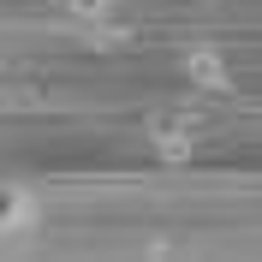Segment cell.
Returning <instances> with one entry per match:
<instances>
[{
	"label": "cell",
	"mask_w": 262,
	"mask_h": 262,
	"mask_svg": "<svg viewBox=\"0 0 262 262\" xmlns=\"http://www.w3.org/2000/svg\"><path fill=\"white\" fill-rule=\"evenodd\" d=\"M179 72H185L191 90H232V60L221 48H209V42H203V48H185L179 54Z\"/></svg>",
	"instance_id": "3"
},
{
	"label": "cell",
	"mask_w": 262,
	"mask_h": 262,
	"mask_svg": "<svg viewBox=\"0 0 262 262\" xmlns=\"http://www.w3.org/2000/svg\"><path fill=\"white\" fill-rule=\"evenodd\" d=\"M42 227H48V209H42V196H36L30 185H6V203H0V238L18 250L30 232H42Z\"/></svg>",
	"instance_id": "2"
},
{
	"label": "cell",
	"mask_w": 262,
	"mask_h": 262,
	"mask_svg": "<svg viewBox=\"0 0 262 262\" xmlns=\"http://www.w3.org/2000/svg\"><path fill=\"white\" fill-rule=\"evenodd\" d=\"M60 12L72 24H96V18H114V0H60Z\"/></svg>",
	"instance_id": "4"
},
{
	"label": "cell",
	"mask_w": 262,
	"mask_h": 262,
	"mask_svg": "<svg viewBox=\"0 0 262 262\" xmlns=\"http://www.w3.org/2000/svg\"><path fill=\"white\" fill-rule=\"evenodd\" d=\"M143 143H149V155H155L161 167H185V161L196 155V119H191V114H179V107H167V114H149Z\"/></svg>",
	"instance_id": "1"
}]
</instances>
